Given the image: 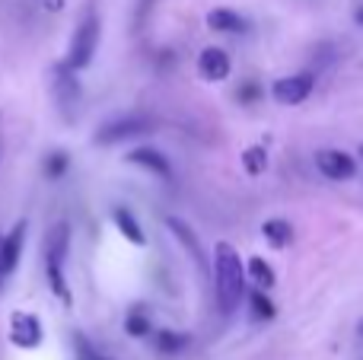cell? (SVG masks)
<instances>
[{
  "instance_id": "4",
  "label": "cell",
  "mask_w": 363,
  "mask_h": 360,
  "mask_svg": "<svg viewBox=\"0 0 363 360\" xmlns=\"http://www.w3.org/2000/svg\"><path fill=\"white\" fill-rule=\"evenodd\" d=\"M51 86H55V99H57V106H61V112L70 118V112H74L77 102H80V83H77V70L70 67L67 61L57 64Z\"/></svg>"
},
{
  "instance_id": "14",
  "label": "cell",
  "mask_w": 363,
  "mask_h": 360,
  "mask_svg": "<svg viewBox=\"0 0 363 360\" xmlns=\"http://www.w3.org/2000/svg\"><path fill=\"white\" fill-rule=\"evenodd\" d=\"M207 29L213 32H245V19L239 13L226 10V6H217V10L207 13Z\"/></svg>"
},
{
  "instance_id": "22",
  "label": "cell",
  "mask_w": 363,
  "mask_h": 360,
  "mask_svg": "<svg viewBox=\"0 0 363 360\" xmlns=\"http://www.w3.org/2000/svg\"><path fill=\"white\" fill-rule=\"evenodd\" d=\"M249 306H252V316H255V319H264V322L277 316V306L271 303L268 297H264V291H262V287L249 293Z\"/></svg>"
},
{
  "instance_id": "25",
  "label": "cell",
  "mask_w": 363,
  "mask_h": 360,
  "mask_svg": "<svg viewBox=\"0 0 363 360\" xmlns=\"http://www.w3.org/2000/svg\"><path fill=\"white\" fill-rule=\"evenodd\" d=\"M38 4H42L45 10H48V13H61V10H64V4H67V0H38Z\"/></svg>"
},
{
  "instance_id": "13",
  "label": "cell",
  "mask_w": 363,
  "mask_h": 360,
  "mask_svg": "<svg viewBox=\"0 0 363 360\" xmlns=\"http://www.w3.org/2000/svg\"><path fill=\"white\" fill-rule=\"evenodd\" d=\"M112 220H115V227H118V233L125 236L128 242H134V246H147V236H144V230H140L138 217H134L128 208H115V210H112Z\"/></svg>"
},
{
  "instance_id": "9",
  "label": "cell",
  "mask_w": 363,
  "mask_h": 360,
  "mask_svg": "<svg viewBox=\"0 0 363 360\" xmlns=\"http://www.w3.org/2000/svg\"><path fill=\"white\" fill-rule=\"evenodd\" d=\"M230 70H233V64H230V55H226L223 48H204V51H201V57H198V74L204 77L207 83L226 80V77H230Z\"/></svg>"
},
{
  "instance_id": "8",
  "label": "cell",
  "mask_w": 363,
  "mask_h": 360,
  "mask_svg": "<svg viewBox=\"0 0 363 360\" xmlns=\"http://www.w3.org/2000/svg\"><path fill=\"white\" fill-rule=\"evenodd\" d=\"M67 252H70V223L67 220H57L55 227L45 233V246H42L45 265H64Z\"/></svg>"
},
{
  "instance_id": "7",
  "label": "cell",
  "mask_w": 363,
  "mask_h": 360,
  "mask_svg": "<svg viewBox=\"0 0 363 360\" xmlns=\"http://www.w3.org/2000/svg\"><path fill=\"white\" fill-rule=\"evenodd\" d=\"M315 166H319L322 176L335 179V182H347V179L357 176V163L345 150H319L315 153Z\"/></svg>"
},
{
  "instance_id": "20",
  "label": "cell",
  "mask_w": 363,
  "mask_h": 360,
  "mask_svg": "<svg viewBox=\"0 0 363 360\" xmlns=\"http://www.w3.org/2000/svg\"><path fill=\"white\" fill-rule=\"evenodd\" d=\"M125 332L131 338H147L153 332V322H150V316L147 313H140V310H131L125 316Z\"/></svg>"
},
{
  "instance_id": "26",
  "label": "cell",
  "mask_w": 363,
  "mask_h": 360,
  "mask_svg": "<svg viewBox=\"0 0 363 360\" xmlns=\"http://www.w3.org/2000/svg\"><path fill=\"white\" fill-rule=\"evenodd\" d=\"M4 274H6V271H4V265H0V287H4Z\"/></svg>"
},
{
  "instance_id": "17",
  "label": "cell",
  "mask_w": 363,
  "mask_h": 360,
  "mask_svg": "<svg viewBox=\"0 0 363 360\" xmlns=\"http://www.w3.org/2000/svg\"><path fill=\"white\" fill-rule=\"evenodd\" d=\"M249 278H252V284H258L262 291H268V287L277 284L274 268H271L262 255H252V259H249Z\"/></svg>"
},
{
  "instance_id": "12",
  "label": "cell",
  "mask_w": 363,
  "mask_h": 360,
  "mask_svg": "<svg viewBox=\"0 0 363 360\" xmlns=\"http://www.w3.org/2000/svg\"><path fill=\"white\" fill-rule=\"evenodd\" d=\"M166 227L172 230V236L182 242V246L191 252V259L198 261L201 268H204V249H201V242H198V236H194V230L188 227L185 220H179V217H166Z\"/></svg>"
},
{
  "instance_id": "28",
  "label": "cell",
  "mask_w": 363,
  "mask_h": 360,
  "mask_svg": "<svg viewBox=\"0 0 363 360\" xmlns=\"http://www.w3.org/2000/svg\"><path fill=\"white\" fill-rule=\"evenodd\" d=\"M360 157H363V144H360Z\"/></svg>"
},
{
  "instance_id": "5",
  "label": "cell",
  "mask_w": 363,
  "mask_h": 360,
  "mask_svg": "<svg viewBox=\"0 0 363 360\" xmlns=\"http://www.w3.org/2000/svg\"><path fill=\"white\" fill-rule=\"evenodd\" d=\"M313 86H315L313 74L281 77V80H274V86H271V96H274V102H281V106H300L303 99H309Z\"/></svg>"
},
{
  "instance_id": "15",
  "label": "cell",
  "mask_w": 363,
  "mask_h": 360,
  "mask_svg": "<svg viewBox=\"0 0 363 360\" xmlns=\"http://www.w3.org/2000/svg\"><path fill=\"white\" fill-rule=\"evenodd\" d=\"M262 236L268 240V246L287 249L290 240H294V227H290L287 220H281V217H274V220H264L262 223Z\"/></svg>"
},
{
  "instance_id": "3",
  "label": "cell",
  "mask_w": 363,
  "mask_h": 360,
  "mask_svg": "<svg viewBox=\"0 0 363 360\" xmlns=\"http://www.w3.org/2000/svg\"><path fill=\"white\" fill-rule=\"evenodd\" d=\"M147 131H153V121L147 115H125V118H115L108 125H102L99 134H96V144L108 147V144H118V140L138 137V134H147Z\"/></svg>"
},
{
  "instance_id": "18",
  "label": "cell",
  "mask_w": 363,
  "mask_h": 360,
  "mask_svg": "<svg viewBox=\"0 0 363 360\" xmlns=\"http://www.w3.org/2000/svg\"><path fill=\"white\" fill-rule=\"evenodd\" d=\"M242 169L249 172V176H262V172L268 169V150H264L262 144L245 147L242 150Z\"/></svg>"
},
{
  "instance_id": "2",
  "label": "cell",
  "mask_w": 363,
  "mask_h": 360,
  "mask_svg": "<svg viewBox=\"0 0 363 360\" xmlns=\"http://www.w3.org/2000/svg\"><path fill=\"white\" fill-rule=\"evenodd\" d=\"M96 48H99V16H96V13H89V16L74 29V38H70V51H67V64H70L74 70L89 67V61H93Z\"/></svg>"
},
{
  "instance_id": "27",
  "label": "cell",
  "mask_w": 363,
  "mask_h": 360,
  "mask_svg": "<svg viewBox=\"0 0 363 360\" xmlns=\"http://www.w3.org/2000/svg\"><path fill=\"white\" fill-rule=\"evenodd\" d=\"M357 23L363 26V10H357Z\"/></svg>"
},
{
  "instance_id": "24",
  "label": "cell",
  "mask_w": 363,
  "mask_h": 360,
  "mask_svg": "<svg viewBox=\"0 0 363 360\" xmlns=\"http://www.w3.org/2000/svg\"><path fill=\"white\" fill-rule=\"evenodd\" d=\"M258 96H262V86H258V83H245V86L239 89V102H255Z\"/></svg>"
},
{
  "instance_id": "19",
  "label": "cell",
  "mask_w": 363,
  "mask_h": 360,
  "mask_svg": "<svg viewBox=\"0 0 363 360\" xmlns=\"http://www.w3.org/2000/svg\"><path fill=\"white\" fill-rule=\"evenodd\" d=\"M153 342H157V351H160V354H179V351L188 344V335L166 329V332H157V335H153Z\"/></svg>"
},
{
  "instance_id": "23",
  "label": "cell",
  "mask_w": 363,
  "mask_h": 360,
  "mask_svg": "<svg viewBox=\"0 0 363 360\" xmlns=\"http://www.w3.org/2000/svg\"><path fill=\"white\" fill-rule=\"evenodd\" d=\"M74 360H108V357L99 354V351H96L93 344L86 342V335L74 332Z\"/></svg>"
},
{
  "instance_id": "6",
  "label": "cell",
  "mask_w": 363,
  "mask_h": 360,
  "mask_svg": "<svg viewBox=\"0 0 363 360\" xmlns=\"http://www.w3.org/2000/svg\"><path fill=\"white\" fill-rule=\"evenodd\" d=\"M42 322L32 313H13L10 316V342L23 351H32L42 344Z\"/></svg>"
},
{
  "instance_id": "10",
  "label": "cell",
  "mask_w": 363,
  "mask_h": 360,
  "mask_svg": "<svg viewBox=\"0 0 363 360\" xmlns=\"http://www.w3.org/2000/svg\"><path fill=\"white\" fill-rule=\"evenodd\" d=\"M23 240H26V220H19V223H13V230L4 236V242H0V265H4L6 274L23 259Z\"/></svg>"
},
{
  "instance_id": "11",
  "label": "cell",
  "mask_w": 363,
  "mask_h": 360,
  "mask_svg": "<svg viewBox=\"0 0 363 360\" xmlns=\"http://www.w3.org/2000/svg\"><path fill=\"white\" fill-rule=\"evenodd\" d=\"M128 163L144 166L147 172H153V176H160V179H169L172 176L169 159H166L160 150H153V147H138V150H131V153H128Z\"/></svg>"
},
{
  "instance_id": "16",
  "label": "cell",
  "mask_w": 363,
  "mask_h": 360,
  "mask_svg": "<svg viewBox=\"0 0 363 360\" xmlns=\"http://www.w3.org/2000/svg\"><path fill=\"white\" fill-rule=\"evenodd\" d=\"M45 278H48V287L64 306L74 303L70 297V287H67V278H64V265H45Z\"/></svg>"
},
{
  "instance_id": "1",
  "label": "cell",
  "mask_w": 363,
  "mask_h": 360,
  "mask_svg": "<svg viewBox=\"0 0 363 360\" xmlns=\"http://www.w3.org/2000/svg\"><path fill=\"white\" fill-rule=\"evenodd\" d=\"M213 291H217L220 313H226V316L236 310L245 293L242 261H239V252L230 242H217V246H213Z\"/></svg>"
},
{
  "instance_id": "21",
  "label": "cell",
  "mask_w": 363,
  "mask_h": 360,
  "mask_svg": "<svg viewBox=\"0 0 363 360\" xmlns=\"http://www.w3.org/2000/svg\"><path fill=\"white\" fill-rule=\"evenodd\" d=\"M70 169V157L64 150H55L48 159H45V179L48 182H57V179H64Z\"/></svg>"
}]
</instances>
